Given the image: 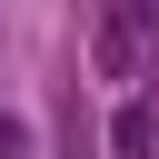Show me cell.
Returning <instances> with one entry per match:
<instances>
[{"label": "cell", "instance_id": "obj_1", "mask_svg": "<svg viewBox=\"0 0 159 159\" xmlns=\"http://www.w3.org/2000/svg\"><path fill=\"white\" fill-rule=\"evenodd\" d=\"M89 70H99V80H139V10H129V0L99 10V30H89Z\"/></svg>", "mask_w": 159, "mask_h": 159}, {"label": "cell", "instance_id": "obj_2", "mask_svg": "<svg viewBox=\"0 0 159 159\" xmlns=\"http://www.w3.org/2000/svg\"><path fill=\"white\" fill-rule=\"evenodd\" d=\"M149 149H159V109L149 99H119L109 109V159H149Z\"/></svg>", "mask_w": 159, "mask_h": 159}, {"label": "cell", "instance_id": "obj_3", "mask_svg": "<svg viewBox=\"0 0 159 159\" xmlns=\"http://www.w3.org/2000/svg\"><path fill=\"white\" fill-rule=\"evenodd\" d=\"M149 10H159V0H149Z\"/></svg>", "mask_w": 159, "mask_h": 159}]
</instances>
